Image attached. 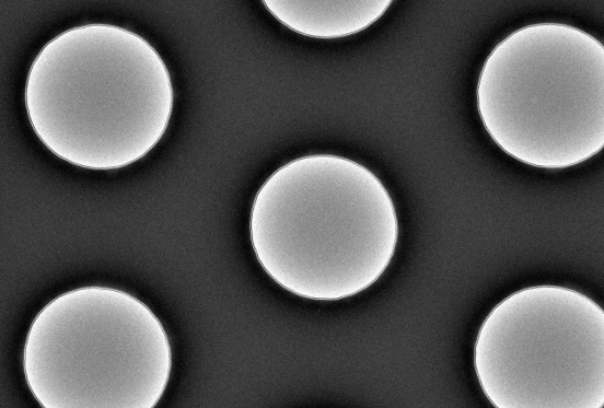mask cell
I'll list each match as a JSON object with an SVG mask.
<instances>
[{
	"mask_svg": "<svg viewBox=\"0 0 604 408\" xmlns=\"http://www.w3.org/2000/svg\"><path fill=\"white\" fill-rule=\"evenodd\" d=\"M23 371L44 408H151L167 386L172 349L162 323L139 299L86 285L37 313Z\"/></svg>",
	"mask_w": 604,
	"mask_h": 408,
	"instance_id": "277c9868",
	"label": "cell"
},
{
	"mask_svg": "<svg viewBox=\"0 0 604 408\" xmlns=\"http://www.w3.org/2000/svg\"><path fill=\"white\" fill-rule=\"evenodd\" d=\"M398 215L383 182L333 153L293 159L258 188L249 238L258 264L286 291L339 301L372 287L391 265Z\"/></svg>",
	"mask_w": 604,
	"mask_h": 408,
	"instance_id": "6da1fadb",
	"label": "cell"
},
{
	"mask_svg": "<svg viewBox=\"0 0 604 408\" xmlns=\"http://www.w3.org/2000/svg\"><path fill=\"white\" fill-rule=\"evenodd\" d=\"M480 121L508 155L543 170L604 147V46L560 22L522 26L489 53L476 85Z\"/></svg>",
	"mask_w": 604,
	"mask_h": 408,
	"instance_id": "3957f363",
	"label": "cell"
},
{
	"mask_svg": "<svg viewBox=\"0 0 604 408\" xmlns=\"http://www.w3.org/2000/svg\"><path fill=\"white\" fill-rule=\"evenodd\" d=\"M269 13L294 33L335 39L360 33L379 21L391 0H267Z\"/></svg>",
	"mask_w": 604,
	"mask_h": 408,
	"instance_id": "8992f818",
	"label": "cell"
},
{
	"mask_svg": "<svg viewBox=\"0 0 604 408\" xmlns=\"http://www.w3.org/2000/svg\"><path fill=\"white\" fill-rule=\"evenodd\" d=\"M473 363L496 408H602L604 311L564 285L520 289L484 318Z\"/></svg>",
	"mask_w": 604,
	"mask_h": 408,
	"instance_id": "5b68a950",
	"label": "cell"
},
{
	"mask_svg": "<svg viewBox=\"0 0 604 408\" xmlns=\"http://www.w3.org/2000/svg\"><path fill=\"white\" fill-rule=\"evenodd\" d=\"M39 141L74 166L108 171L146 156L163 138L174 107L167 66L136 32L88 23L48 40L24 88Z\"/></svg>",
	"mask_w": 604,
	"mask_h": 408,
	"instance_id": "7a4b0ae2",
	"label": "cell"
}]
</instances>
